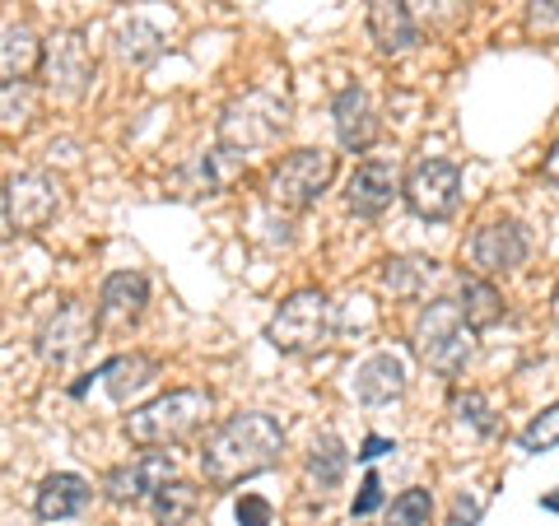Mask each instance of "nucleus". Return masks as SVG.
<instances>
[{"label": "nucleus", "instance_id": "1", "mask_svg": "<svg viewBox=\"0 0 559 526\" xmlns=\"http://www.w3.org/2000/svg\"><path fill=\"white\" fill-rule=\"evenodd\" d=\"M285 452V429L280 419L266 410H248V415H234L224 419L215 433H205L201 443V476L215 485V489H229L242 485L271 470Z\"/></svg>", "mask_w": 559, "mask_h": 526}, {"label": "nucleus", "instance_id": "2", "mask_svg": "<svg viewBox=\"0 0 559 526\" xmlns=\"http://www.w3.org/2000/svg\"><path fill=\"white\" fill-rule=\"evenodd\" d=\"M210 410H215V396L201 387L164 392L127 415V438L135 447H178L205 425Z\"/></svg>", "mask_w": 559, "mask_h": 526}, {"label": "nucleus", "instance_id": "3", "mask_svg": "<svg viewBox=\"0 0 559 526\" xmlns=\"http://www.w3.org/2000/svg\"><path fill=\"white\" fill-rule=\"evenodd\" d=\"M411 349L419 355V363L439 378H462L471 355H476V331L466 326V318L457 312L452 298H433V303L419 308L415 331H411Z\"/></svg>", "mask_w": 559, "mask_h": 526}, {"label": "nucleus", "instance_id": "4", "mask_svg": "<svg viewBox=\"0 0 559 526\" xmlns=\"http://www.w3.org/2000/svg\"><path fill=\"white\" fill-rule=\"evenodd\" d=\"M289 127V98L261 84V89H248L242 98H234L219 117V145L234 150V154H252V150H266L275 145Z\"/></svg>", "mask_w": 559, "mask_h": 526}, {"label": "nucleus", "instance_id": "5", "mask_svg": "<svg viewBox=\"0 0 559 526\" xmlns=\"http://www.w3.org/2000/svg\"><path fill=\"white\" fill-rule=\"evenodd\" d=\"M331 331H336V308L322 289H299L275 308V318L266 322V340L280 355H318L326 349Z\"/></svg>", "mask_w": 559, "mask_h": 526}, {"label": "nucleus", "instance_id": "6", "mask_svg": "<svg viewBox=\"0 0 559 526\" xmlns=\"http://www.w3.org/2000/svg\"><path fill=\"white\" fill-rule=\"evenodd\" d=\"M331 182H336V154H326V150H294V154H285V159L271 168L266 196L280 210H308V205H318L326 196Z\"/></svg>", "mask_w": 559, "mask_h": 526}, {"label": "nucleus", "instance_id": "7", "mask_svg": "<svg viewBox=\"0 0 559 526\" xmlns=\"http://www.w3.org/2000/svg\"><path fill=\"white\" fill-rule=\"evenodd\" d=\"M401 196H406L411 215L415 219H429V224H443L457 215V201H462V168L448 164V159H419L406 182H401Z\"/></svg>", "mask_w": 559, "mask_h": 526}, {"label": "nucleus", "instance_id": "8", "mask_svg": "<svg viewBox=\"0 0 559 526\" xmlns=\"http://www.w3.org/2000/svg\"><path fill=\"white\" fill-rule=\"evenodd\" d=\"M466 256H471V266H476V275H485V279L489 275H513V271L527 266L532 238L518 219H495V224H480V229L471 234Z\"/></svg>", "mask_w": 559, "mask_h": 526}, {"label": "nucleus", "instance_id": "9", "mask_svg": "<svg viewBox=\"0 0 559 526\" xmlns=\"http://www.w3.org/2000/svg\"><path fill=\"white\" fill-rule=\"evenodd\" d=\"M5 201V219H10V234H43L51 219H57V182L47 172H20L10 178V187L0 191Z\"/></svg>", "mask_w": 559, "mask_h": 526}, {"label": "nucleus", "instance_id": "10", "mask_svg": "<svg viewBox=\"0 0 559 526\" xmlns=\"http://www.w3.org/2000/svg\"><path fill=\"white\" fill-rule=\"evenodd\" d=\"M38 70H47V89L61 103L84 98L90 84H94V57H90V47H84L80 33H61V38L43 43V65Z\"/></svg>", "mask_w": 559, "mask_h": 526}, {"label": "nucleus", "instance_id": "11", "mask_svg": "<svg viewBox=\"0 0 559 526\" xmlns=\"http://www.w3.org/2000/svg\"><path fill=\"white\" fill-rule=\"evenodd\" d=\"M94 308H84V303H61L57 312H51V322L38 331V359L47 368H66V363H75L84 349H90L94 340Z\"/></svg>", "mask_w": 559, "mask_h": 526}, {"label": "nucleus", "instance_id": "12", "mask_svg": "<svg viewBox=\"0 0 559 526\" xmlns=\"http://www.w3.org/2000/svg\"><path fill=\"white\" fill-rule=\"evenodd\" d=\"M173 470L178 462L168 457V452H150V457H135L127 466L108 470V480H103V499L117 503V507H135V503H150L154 489H164L173 480Z\"/></svg>", "mask_w": 559, "mask_h": 526}, {"label": "nucleus", "instance_id": "13", "mask_svg": "<svg viewBox=\"0 0 559 526\" xmlns=\"http://www.w3.org/2000/svg\"><path fill=\"white\" fill-rule=\"evenodd\" d=\"M150 303V279L140 271H117L103 279L98 303H94V326L98 331H131L140 312Z\"/></svg>", "mask_w": 559, "mask_h": 526}, {"label": "nucleus", "instance_id": "14", "mask_svg": "<svg viewBox=\"0 0 559 526\" xmlns=\"http://www.w3.org/2000/svg\"><path fill=\"white\" fill-rule=\"evenodd\" d=\"M396 196H401V172L388 159L359 164L355 172H349V182H345V205H349V215L355 219H378Z\"/></svg>", "mask_w": 559, "mask_h": 526}, {"label": "nucleus", "instance_id": "15", "mask_svg": "<svg viewBox=\"0 0 559 526\" xmlns=\"http://www.w3.org/2000/svg\"><path fill=\"white\" fill-rule=\"evenodd\" d=\"M406 359L396 349H378L369 355L359 368H355V396L364 406H388V401H401L406 396Z\"/></svg>", "mask_w": 559, "mask_h": 526}, {"label": "nucleus", "instance_id": "16", "mask_svg": "<svg viewBox=\"0 0 559 526\" xmlns=\"http://www.w3.org/2000/svg\"><path fill=\"white\" fill-rule=\"evenodd\" d=\"M331 121H336V140L341 150H369L378 140V112H373V98L359 89V84H345L331 103Z\"/></svg>", "mask_w": 559, "mask_h": 526}, {"label": "nucleus", "instance_id": "17", "mask_svg": "<svg viewBox=\"0 0 559 526\" xmlns=\"http://www.w3.org/2000/svg\"><path fill=\"white\" fill-rule=\"evenodd\" d=\"M369 33L382 57H406L419 43V24L411 20L406 0H369Z\"/></svg>", "mask_w": 559, "mask_h": 526}, {"label": "nucleus", "instance_id": "18", "mask_svg": "<svg viewBox=\"0 0 559 526\" xmlns=\"http://www.w3.org/2000/svg\"><path fill=\"white\" fill-rule=\"evenodd\" d=\"M94 378L108 387V396L117 401V406H131L135 396H145L154 382H159V359H150V355H117V359L103 363Z\"/></svg>", "mask_w": 559, "mask_h": 526}, {"label": "nucleus", "instance_id": "19", "mask_svg": "<svg viewBox=\"0 0 559 526\" xmlns=\"http://www.w3.org/2000/svg\"><path fill=\"white\" fill-rule=\"evenodd\" d=\"M90 480L75 476V470H57V476H47L38 485V494H33V513L43 522H66V517H80L84 503H90Z\"/></svg>", "mask_w": 559, "mask_h": 526}, {"label": "nucleus", "instance_id": "20", "mask_svg": "<svg viewBox=\"0 0 559 526\" xmlns=\"http://www.w3.org/2000/svg\"><path fill=\"white\" fill-rule=\"evenodd\" d=\"M43 65V38L28 24H0V84H24Z\"/></svg>", "mask_w": 559, "mask_h": 526}, {"label": "nucleus", "instance_id": "21", "mask_svg": "<svg viewBox=\"0 0 559 526\" xmlns=\"http://www.w3.org/2000/svg\"><path fill=\"white\" fill-rule=\"evenodd\" d=\"M182 178L197 187V196H219L224 187H234L238 178H242V154H234V150H224V145H215V150H205V154H197V164H191Z\"/></svg>", "mask_w": 559, "mask_h": 526}, {"label": "nucleus", "instance_id": "22", "mask_svg": "<svg viewBox=\"0 0 559 526\" xmlns=\"http://www.w3.org/2000/svg\"><path fill=\"white\" fill-rule=\"evenodd\" d=\"M457 312L471 331H485L503 318V298L485 275H457Z\"/></svg>", "mask_w": 559, "mask_h": 526}, {"label": "nucleus", "instance_id": "23", "mask_svg": "<svg viewBox=\"0 0 559 526\" xmlns=\"http://www.w3.org/2000/svg\"><path fill=\"white\" fill-rule=\"evenodd\" d=\"M345 470H349V452L336 433H318V443H312L308 452V485L318 489V494H331V489H341L345 480Z\"/></svg>", "mask_w": 559, "mask_h": 526}, {"label": "nucleus", "instance_id": "24", "mask_svg": "<svg viewBox=\"0 0 559 526\" xmlns=\"http://www.w3.org/2000/svg\"><path fill=\"white\" fill-rule=\"evenodd\" d=\"M197 507H201V489L191 480H168L164 489H154V499H150V513L159 526H182L197 517Z\"/></svg>", "mask_w": 559, "mask_h": 526}, {"label": "nucleus", "instance_id": "25", "mask_svg": "<svg viewBox=\"0 0 559 526\" xmlns=\"http://www.w3.org/2000/svg\"><path fill=\"white\" fill-rule=\"evenodd\" d=\"M433 517V494L429 489H401L382 513V526H429Z\"/></svg>", "mask_w": 559, "mask_h": 526}, {"label": "nucleus", "instance_id": "26", "mask_svg": "<svg viewBox=\"0 0 559 526\" xmlns=\"http://www.w3.org/2000/svg\"><path fill=\"white\" fill-rule=\"evenodd\" d=\"M452 419H457L462 429H471L476 438H489L499 429L495 410H489V401L480 392H452Z\"/></svg>", "mask_w": 559, "mask_h": 526}, {"label": "nucleus", "instance_id": "27", "mask_svg": "<svg viewBox=\"0 0 559 526\" xmlns=\"http://www.w3.org/2000/svg\"><path fill=\"white\" fill-rule=\"evenodd\" d=\"M38 108V89L24 80V84H0V127H24Z\"/></svg>", "mask_w": 559, "mask_h": 526}, {"label": "nucleus", "instance_id": "28", "mask_svg": "<svg viewBox=\"0 0 559 526\" xmlns=\"http://www.w3.org/2000/svg\"><path fill=\"white\" fill-rule=\"evenodd\" d=\"M518 447L522 452H550V447H559V401L550 410H540L532 425L518 433Z\"/></svg>", "mask_w": 559, "mask_h": 526}, {"label": "nucleus", "instance_id": "29", "mask_svg": "<svg viewBox=\"0 0 559 526\" xmlns=\"http://www.w3.org/2000/svg\"><path fill=\"white\" fill-rule=\"evenodd\" d=\"M425 275H433V261H388V266H382V285L401 298H411Z\"/></svg>", "mask_w": 559, "mask_h": 526}, {"label": "nucleus", "instance_id": "30", "mask_svg": "<svg viewBox=\"0 0 559 526\" xmlns=\"http://www.w3.org/2000/svg\"><path fill=\"white\" fill-rule=\"evenodd\" d=\"M117 51H121V61H150V57H159V33H154L150 24H131V28H121V38H117Z\"/></svg>", "mask_w": 559, "mask_h": 526}, {"label": "nucleus", "instance_id": "31", "mask_svg": "<svg viewBox=\"0 0 559 526\" xmlns=\"http://www.w3.org/2000/svg\"><path fill=\"white\" fill-rule=\"evenodd\" d=\"M411 20L419 14V20H429L433 28H452L466 14V0H406Z\"/></svg>", "mask_w": 559, "mask_h": 526}, {"label": "nucleus", "instance_id": "32", "mask_svg": "<svg viewBox=\"0 0 559 526\" xmlns=\"http://www.w3.org/2000/svg\"><path fill=\"white\" fill-rule=\"evenodd\" d=\"M527 28L540 38H555L559 33V0H527Z\"/></svg>", "mask_w": 559, "mask_h": 526}, {"label": "nucleus", "instance_id": "33", "mask_svg": "<svg viewBox=\"0 0 559 526\" xmlns=\"http://www.w3.org/2000/svg\"><path fill=\"white\" fill-rule=\"evenodd\" d=\"M382 503H388V499H382V480H378V470H369V476H364V485H359V494H355V507H349V517H373Z\"/></svg>", "mask_w": 559, "mask_h": 526}, {"label": "nucleus", "instance_id": "34", "mask_svg": "<svg viewBox=\"0 0 559 526\" xmlns=\"http://www.w3.org/2000/svg\"><path fill=\"white\" fill-rule=\"evenodd\" d=\"M234 513H238V526H271V517H275V513H271V503H266V499H257V494H242Z\"/></svg>", "mask_w": 559, "mask_h": 526}, {"label": "nucleus", "instance_id": "35", "mask_svg": "<svg viewBox=\"0 0 559 526\" xmlns=\"http://www.w3.org/2000/svg\"><path fill=\"white\" fill-rule=\"evenodd\" d=\"M388 452H396V443H392V438H378L373 433V438H364V447L355 452V457L359 462H378V457H388Z\"/></svg>", "mask_w": 559, "mask_h": 526}, {"label": "nucleus", "instance_id": "36", "mask_svg": "<svg viewBox=\"0 0 559 526\" xmlns=\"http://www.w3.org/2000/svg\"><path fill=\"white\" fill-rule=\"evenodd\" d=\"M476 517H480V503L457 499V513H452V526H476Z\"/></svg>", "mask_w": 559, "mask_h": 526}, {"label": "nucleus", "instance_id": "37", "mask_svg": "<svg viewBox=\"0 0 559 526\" xmlns=\"http://www.w3.org/2000/svg\"><path fill=\"white\" fill-rule=\"evenodd\" d=\"M546 178H550V182L559 187V145L550 150V159H546Z\"/></svg>", "mask_w": 559, "mask_h": 526}, {"label": "nucleus", "instance_id": "38", "mask_svg": "<svg viewBox=\"0 0 559 526\" xmlns=\"http://www.w3.org/2000/svg\"><path fill=\"white\" fill-rule=\"evenodd\" d=\"M10 238V219H5V201H0V242Z\"/></svg>", "mask_w": 559, "mask_h": 526}, {"label": "nucleus", "instance_id": "39", "mask_svg": "<svg viewBox=\"0 0 559 526\" xmlns=\"http://www.w3.org/2000/svg\"><path fill=\"white\" fill-rule=\"evenodd\" d=\"M540 507H546V513H559V494H546V499H540Z\"/></svg>", "mask_w": 559, "mask_h": 526}]
</instances>
